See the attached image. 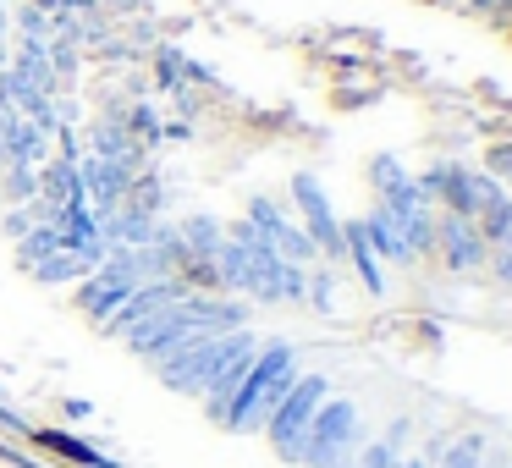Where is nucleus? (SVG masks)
<instances>
[{"instance_id": "1", "label": "nucleus", "mask_w": 512, "mask_h": 468, "mask_svg": "<svg viewBox=\"0 0 512 468\" xmlns=\"http://www.w3.org/2000/svg\"><path fill=\"white\" fill-rule=\"evenodd\" d=\"M468 12H474V17H496V23H507V17H512V0H468Z\"/></svg>"}, {"instance_id": "2", "label": "nucleus", "mask_w": 512, "mask_h": 468, "mask_svg": "<svg viewBox=\"0 0 512 468\" xmlns=\"http://www.w3.org/2000/svg\"><path fill=\"white\" fill-rule=\"evenodd\" d=\"M490 171L512 177V144H490Z\"/></svg>"}]
</instances>
